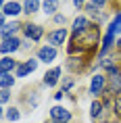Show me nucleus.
<instances>
[{
	"instance_id": "25",
	"label": "nucleus",
	"mask_w": 121,
	"mask_h": 123,
	"mask_svg": "<svg viewBox=\"0 0 121 123\" xmlns=\"http://www.w3.org/2000/svg\"><path fill=\"white\" fill-rule=\"evenodd\" d=\"M90 0H73V6H75V11H83V6L88 4Z\"/></svg>"
},
{
	"instance_id": "2",
	"label": "nucleus",
	"mask_w": 121,
	"mask_h": 123,
	"mask_svg": "<svg viewBox=\"0 0 121 123\" xmlns=\"http://www.w3.org/2000/svg\"><path fill=\"white\" fill-rule=\"evenodd\" d=\"M69 40H71V31H69V29H67V27H57V29L48 31V36H46V44L54 46V48H61V46H65Z\"/></svg>"
},
{
	"instance_id": "4",
	"label": "nucleus",
	"mask_w": 121,
	"mask_h": 123,
	"mask_svg": "<svg viewBox=\"0 0 121 123\" xmlns=\"http://www.w3.org/2000/svg\"><path fill=\"white\" fill-rule=\"evenodd\" d=\"M23 38L32 40V42H40V40L44 38V25L42 23H33V21H27L23 23Z\"/></svg>"
},
{
	"instance_id": "24",
	"label": "nucleus",
	"mask_w": 121,
	"mask_h": 123,
	"mask_svg": "<svg viewBox=\"0 0 121 123\" xmlns=\"http://www.w3.org/2000/svg\"><path fill=\"white\" fill-rule=\"evenodd\" d=\"M52 21H54L57 25H65V21H67V17H65L63 13H57L54 17H52Z\"/></svg>"
},
{
	"instance_id": "26",
	"label": "nucleus",
	"mask_w": 121,
	"mask_h": 123,
	"mask_svg": "<svg viewBox=\"0 0 121 123\" xmlns=\"http://www.w3.org/2000/svg\"><path fill=\"white\" fill-rule=\"evenodd\" d=\"M33 44H36V42H32V40L23 38V44H21V50H32V48H33Z\"/></svg>"
},
{
	"instance_id": "9",
	"label": "nucleus",
	"mask_w": 121,
	"mask_h": 123,
	"mask_svg": "<svg viewBox=\"0 0 121 123\" xmlns=\"http://www.w3.org/2000/svg\"><path fill=\"white\" fill-rule=\"evenodd\" d=\"M21 13H23V4L21 2H17V0H2V15L4 17L17 19Z\"/></svg>"
},
{
	"instance_id": "20",
	"label": "nucleus",
	"mask_w": 121,
	"mask_h": 123,
	"mask_svg": "<svg viewBox=\"0 0 121 123\" xmlns=\"http://www.w3.org/2000/svg\"><path fill=\"white\" fill-rule=\"evenodd\" d=\"M73 86H75V79L71 77V75H69V77H65V79H61V92H65V94H69Z\"/></svg>"
},
{
	"instance_id": "18",
	"label": "nucleus",
	"mask_w": 121,
	"mask_h": 123,
	"mask_svg": "<svg viewBox=\"0 0 121 123\" xmlns=\"http://www.w3.org/2000/svg\"><path fill=\"white\" fill-rule=\"evenodd\" d=\"M17 81L15 73H0V90H11Z\"/></svg>"
},
{
	"instance_id": "11",
	"label": "nucleus",
	"mask_w": 121,
	"mask_h": 123,
	"mask_svg": "<svg viewBox=\"0 0 121 123\" xmlns=\"http://www.w3.org/2000/svg\"><path fill=\"white\" fill-rule=\"evenodd\" d=\"M19 29H23V23H19L17 19H13L11 23L6 21L4 25L0 27V38L4 40V38H11V36H17V31H19Z\"/></svg>"
},
{
	"instance_id": "29",
	"label": "nucleus",
	"mask_w": 121,
	"mask_h": 123,
	"mask_svg": "<svg viewBox=\"0 0 121 123\" xmlns=\"http://www.w3.org/2000/svg\"><path fill=\"white\" fill-rule=\"evenodd\" d=\"M98 123H119L117 119H102V121H98Z\"/></svg>"
},
{
	"instance_id": "13",
	"label": "nucleus",
	"mask_w": 121,
	"mask_h": 123,
	"mask_svg": "<svg viewBox=\"0 0 121 123\" xmlns=\"http://www.w3.org/2000/svg\"><path fill=\"white\" fill-rule=\"evenodd\" d=\"M104 113H107V109H104L102 100H92V104H90V117H92V121H102Z\"/></svg>"
},
{
	"instance_id": "27",
	"label": "nucleus",
	"mask_w": 121,
	"mask_h": 123,
	"mask_svg": "<svg viewBox=\"0 0 121 123\" xmlns=\"http://www.w3.org/2000/svg\"><path fill=\"white\" fill-rule=\"evenodd\" d=\"M90 2H92L94 6H98V8H102V6H107V4H108V0H90Z\"/></svg>"
},
{
	"instance_id": "17",
	"label": "nucleus",
	"mask_w": 121,
	"mask_h": 123,
	"mask_svg": "<svg viewBox=\"0 0 121 123\" xmlns=\"http://www.w3.org/2000/svg\"><path fill=\"white\" fill-rule=\"evenodd\" d=\"M107 33H111V36H119L121 33V11H117L115 17L111 19V23L107 27Z\"/></svg>"
},
{
	"instance_id": "28",
	"label": "nucleus",
	"mask_w": 121,
	"mask_h": 123,
	"mask_svg": "<svg viewBox=\"0 0 121 123\" xmlns=\"http://www.w3.org/2000/svg\"><path fill=\"white\" fill-rule=\"evenodd\" d=\"M63 98H65V92H61V90H58L57 94H54V100H57V102H61Z\"/></svg>"
},
{
	"instance_id": "16",
	"label": "nucleus",
	"mask_w": 121,
	"mask_h": 123,
	"mask_svg": "<svg viewBox=\"0 0 121 123\" xmlns=\"http://www.w3.org/2000/svg\"><path fill=\"white\" fill-rule=\"evenodd\" d=\"M38 11H42V2L40 0H23V15H36Z\"/></svg>"
},
{
	"instance_id": "3",
	"label": "nucleus",
	"mask_w": 121,
	"mask_h": 123,
	"mask_svg": "<svg viewBox=\"0 0 121 123\" xmlns=\"http://www.w3.org/2000/svg\"><path fill=\"white\" fill-rule=\"evenodd\" d=\"M48 117H50L52 123H71L73 121V113H71L67 106H61V104H54L48 109Z\"/></svg>"
},
{
	"instance_id": "23",
	"label": "nucleus",
	"mask_w": 121,
	"mask_h": 123,
	"mask_svg": "<svg viewBox=\"0 0 121 123\" xmlns=\"http://www.w3.org/2000/svg\"><path fill=\"white\" fill-rule=\"evenodd\" d=\"M8 100H11V90H0V102L6 104Z\"/></svg>"
},
{
	"instance_id": "10",
	"label": "nucleus",
	"mask_w": 121,
	"mask_h": 123,
	"mask_svg": "<svg viewBox=\"0 0 121 123\" xmlns=\"http://www.w3.org/2000/svg\"><path fill=\"white\" fill-rule=\"evenodd\" d=\"M90 27V21H88V17L86 15H77L75 19H73V23H71V38H77V36H82L86 29Z\"/></svg>"
},
{
	"instance_id": "31",
	"label": "nucleus",
	"mask_w": 121,
	"mask_h": 123,
	"mask_svg": "<svg viewBox=\"0 0 121 123\" xmlns=\"http://www.w3.org/2000/svg\"><path fill=\"white\" fill-rule=\"evenodd\" d=\"M119 67H121V65H119Z\"/></svg>"
},
{
	"instance_id": "1",
	"label": "nucleus",
	"mask_w": 121,
	"mask_h": 123,
	"mask_svg": "<svg viewBox=\"0 0 121 123\" xmlns=\"http://www.w3.org/2000/svg\"><path fill=\"white\" fill-rule=\"evenodd\" d=\"M107 92V73H94L90 77V86H88V94L92 96V100H100Z\"/></svg>"
},
{
	"instance_id": "6",
	"label": "nucleus",
	"mask_w": 121,
	"mask_h": 123,
	"mask_svg": "<svg viewBox=\"0 0 121 123\" xmlns=\"http://www.w3.org/2000/svg\"><path fill=\"white\" fill-rule=\"evenodd\" d=\"M58 56V48H54V46L50 44H44L38 48V54H36V58H38L40 63H46V65H50V63H54Z\"/></svg>"
},
{
	"instance_id": "22",
	"label": "nucleus",
	"mask_w": 121,
	"mask_h": 123,
	"mask_svg": "<svg viewBox=\"0 0 121 123\" xmlns=\"http://www.w3.org/2000/svg\"><path fill=\"white\" fill-rule=\"evenodd\" d=\"M113 115L115 119H121V96L115 98V104H113Z\"/></svg>"
},
{
	"instance_id": "12",
	"label": "nucleus",
	"mask_w": 121,
	"mask_h": 123,
	"mask_svg": "<svg viewBox=\"0 0 121 123\" xmlns=\"http://www.w3.org/2000/svg\"><path fill=\"white\" fill-rule=\"evenodd\" d=\"M21 61H15V56H2L0 58V73H15Z\"/></svg>"
},
{
	"instance_id": "19",
	"label": "nucleus",
	"mask_w": 121,
	"mask_h": 123,
	"mask_svg": "<svg viewBox=\"0 0 121 123\" xmlns=\"http://www.w3.org/2000/svg\"><path fill=\"white\" fill-rule=\"evenodd\" d=\"M4 119H8L11 123H17L21 119V111L17 106H8V109H4Z\"/></svg>"
},
{
	"instance_id": "21",
	"label": "nucleus",
	"mask_w": 121,
	"mask_h": 123,
	"mask_svg": "<svg viewBox=\"0 0 121 123\" xmlns=\"http://www.w3.org/2000/svg\"><path fill=\"white\" fill-rule=\"evenodd\" d=\"M25 100H27V104H29L32 109H36V106H38V102H40V96H38V92L33 90V92H32V96H27Z\"/></svg>"
},
{
	"instance_id": "8",
	"label": "nucleus",
	"mask_w": 121,
	"mask_h": 123,
	"mask_svg": "<svg viewBox=\"0 0 121 123\" xmlns=\"http://www.w3.org/2000/svg\"><path fill=\"white\" fill-rule=\"evenodd\" d=\"M38 65H40V61H38V58H33V56L21 61L19 67H17V71H15V77H27L29 73H33L36 69H38Z\"/></svg>"
},
{
	"instance_id": "7",
	"label": "nucleus",
	"mask_w": 121,
	"mask_h": 123,
	"mask_svg": "<svg viewBox=\"0 0 121 123\" xmlns=\"http://www.w3.org/2000/svg\"><path fill=\"white\" fill-rule=\"evenodd\" d=\"M61 75H63V67H50L48 71L44 73V79H42V84L46 86V88H57L58 84H61Z\"/></svg>"
},
{
	"instance_id": "5",
	"label": "nucleus",
	"mask_w": 121,
	"mask_h": 123,
	"mask_svg": "<svg viewBox=\"0 0 121 123\" xmlns=\"http://www.w3.org/2000/svg\"><path fill=\"white\" fill-rule=\"evenodd\" d=\"M21 44H23V40L17 38V36H11V38H4L2 40V44H0V52H2V56H11L15 52L21 50Z\"/></svg>"
},
{
	"instance_id": "14",
	"label": "nucleus",
	"mask_w": 121,
	"mask_h": 123,
	"mask_svg": "<svg viewBox=\"0 0 121 123\" xmlns=\"http://www.w3.org/2000/svg\"><path fill=\"white\" fill-rule=\"evenodd\" d=\"M61 11V0H44L42 2V13L46 17H54Z\"/></svg>"
},
{
	"instance_id": "30",
	"label": "nucleus",
	"mask_w": 121,
	"mask_h": 123,
	"mask_svg": "<svg viewBox=\"0 0 121 123\" xmlns=\"http://www.w3.org/2000/svg\"><path fill=\"white\" fill-rule=\"evenodd\" d=\"M46 123H48V121H46ZM50 123H52V121H50Z\"/></svg>"
},
{
	"instance_id": "15",
	"label": "nucleus",
	"mask_w": 121,
	"mask_h": 123,
	"mask_svg": "<svg viewBox=\"0 0 121 123\" xmlns=\"http://www.w3.org/2000/svg\"><path fill=\"white\" fill-rule=\"evenodd\" d=\"M83 61H86L83 56H69L67 58V69L73 71V73H82L86 69V63Z\"/></svg>"
}]
</instances>
